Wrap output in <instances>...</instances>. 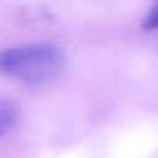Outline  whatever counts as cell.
Here are the masks:
<instances>
[{
  "mask_svg": "<svg viewBox=\"0 0 158 158\" xmlns=\"http://www.w3.org/2000/svg\"><path fill=\"white\" fill-rule=\"evenodd\" d=\"M65 53L52 43L25 44L0 52V74L25 85H44L65 68Z\"/></svg>",
  "mask_w": 158,
  "mask_h": 158,
  "instance_id": "6da1fadb",
  "label": "cell"
},
{
  "mask_svg": "<svg viewBox=\"0 0 158 158\" xmlns=\"http://www.w3.org/2000/svg\"><path fill=\"white\" fill-rule=\"evenodd\" d=\"M19 115V108L15 101L0 98V137L4 136L14 125Z\"/></svg>",
  "mask_w": 158,
  "mask_h": 158,
  "instance_id": "7a4b0ae2",
  "label": "cell"
},
{
  "mask_svg": "<svg viewBox=\"0 0 158 158\" xmlns=\"http://www.w3.org/2000/svg\"><path fill=\"white\" fill-rule=\"evenodd\" d=\"M142 27L144 31H148V32H153V31L157 29L158 27V7L157 3L154 2L153 6L148 8V11L146 13V17L143 18Z\"/></svg>",
  "mask_w": 158,
  "mask_h": 158,
  "instance_id": "3957f363",
  "label": "cell"
}]
</instances>
